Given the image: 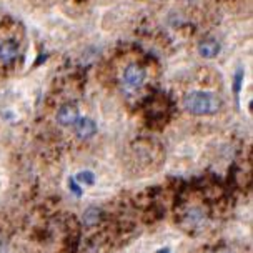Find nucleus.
I'll return each mask as SVG.
<instances>
[{
	"label": "nucleus",
	"mask_w": 253,
	"mask_h": 253,
	"mask_svg": "<svg viewBox=\"0 0 253 253\" xmlns=\"http://www.w3.org/2000/svg\"><path fill=\"white\" fill-rule=\"evenodd\" d=\"M70 190L75 193V195H79V197L82 195V190H80V187L77 185V180L75 178H70Z\"/></svg>",
	"instance_id": "9d476101"
},
{
	"label": "nucleus",
	"mask_w": 253,
	"mask_h": 253,
	"mask_svg": "<svg viewBox=\"0 0 253 253\" xmlns=\"http://www.w3.org/2000/svg\"><path fill=\"white\" fill-rule=\"evenodd\" d=\"M19 55V43L15 40H7L0 43V63H10Z\"/></svg>",
	"instance_id": "423d86ee"
},
{
	"label": "nucleus",
	"mask_w": 253,
	"mask_h": 253,
	"mask_svg": "<svg viewBox=\"0 0 253 253\" xmlns=\"http://www.w3.org/2000/svg\"><path fill=\"white\" fill-rule=\"evenodd\" d=\"M100 218H102V211H100V209H97V207H88V209L84 211V216H82L84 225L88 228L97 227Z\"/></svg>",
	"instance_id": "0eeeda50"
},
{
	"label": "nucleus",
	"mask_w": 253,
	"mask_h": 253,
	"mask_svg": "<svg viewBox=\"0 0 253 253\" xmlns=\"http://www.w3.org/2000/svg\"><path fill=\"white\" fill-rule=\"evenodd\" d=\"M79 117H80L79 108L75 105H72V103H65V105H62L58 108L55 119H57V124L60 126H72L79 120Z\"/></svg>",
	"instance_id": "20e7f679"
},
{
	"label": "nucleus",
	"mask_w": 253,
	"mask_h": 253,
	"mask_svg": "<svg viewBox=\"0 0 253 253\" xmlns=\"http://www.w3.org/2000/svg\"><path fill=\"white\" fill-rule=\"evenodd\" d=\"M183 108L195 117H209L220 112L221 100L211 92H190L183 97Z\"/></svg>",
	"instance_id": "f257e3e1"
},
{
	"label": "nucleus",
	"mask_w": 253,
	"mask_h": 253,
	"mask_svg": "<svg viewBox=\"0 0 253 253\" xmlns=\"http://www.w3.org/2000/svg\"><path fill=\"white\" fill-rule=\"evenodd\" d=\"M221 50V45L218 40L215 39H205L198 43V53L203 58H215Z\"/></svg>",
	"instance_id": "39448f33"
},
{
	"label": "nucleus",
	"mask_w": 253,
	"mask_h": 253,
	"mask_svg": "<svg viewBox=\"0 0 253 253\" xmlns=\"http://www.w3.org/2000/svg\"><path fill=\"white\" fill-rule=\"evenodd\" d=\"M75 180H77V183L85 185V187H90V185L95 183V173L90 170H82L75 175Z\"/></svg>",
	"instance_id": "6e6552de"
},
{
	"label": "nucleus",
	"mask_w": 253,
	"mask_h": 253,
	"mask_svg": "<svg viewBox=\"0 0 253 253\" xmlns=\"http://www.w3.org/2000/svg\"><path fill=\"white\" fill-rule=\"evenodd\" d=\"M145 69L140 67L138 63H130L128 67L124 70V75H122V82L128 90H138L145 84Z\"/></svg>",
	"instance_id": "f03ea898"
},
{
	"label": "nucleus",
	"mask_w": 253,
	"mask_h": 253,
	"mask_svg": "<svg viewBox=\"0 0 253 253\" xmlns=\"http://www.w3.org/2000/svg\"><path fill=\"white\" fill-rule=\"evenodd\" d=\"M243 79H245V74H243V69H238L237 70V74H235V80H233V85H235V93H237V97H238V93H240V88H242V82H243Z\"/></svg>",
	"instance_id": "1a4fd4ad"
},
{
	"label": "nucleus",
	"mask_w": 253,
	"mask_h": 253,
	"mask_svg": "<svg viewBox=\"0 0 253 253\" xmlns=\"http://www.w3.org/2000/svg\"><path fill=\"white\" fill-rule=\"evenodd\" d=\"M72 128H74V133L79 137L80 140H88L92 138L95 133H97V124L88 119V117H79V120L75 122L74 125H72Z\"/></svg>",
	"instance_id": "7ed1b4c3"
}]
</instances>
